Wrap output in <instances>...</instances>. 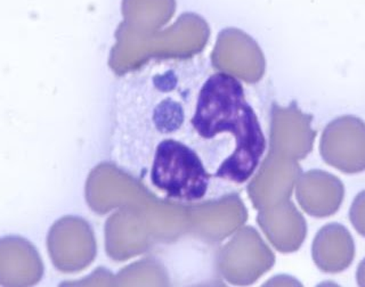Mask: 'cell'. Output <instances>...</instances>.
I'll list each match as a JSON object with an SVG mask.
<instances>
[{
    "mask_svg": "<svg viewBox=\"0 0 365 287\" xmlns=\"http://www.w3.org/2000/svg\"><path fill=\"white\" fill-rule=\"evenodd\" d=\"M197 55L150 58L123 81L111 167L173 204L237 195L265 161L266 137L241 79Z\"/></svg>",
    "mask_w": 365,
    "mask_h": 287,
    "instance_id": "1",
    "label": "cell"
},
{
    "mask_svg": "<svg viewBox=\"0 0 365 287\" xmlns=\"http://www.w3.org/2000/svg\"><path fill=\"white\" fill-rule=\"evenodd\" d=\"M319 153L327 165L344 174L365 170V122L353 115L332 120L323 131Z\"/></svg>",
    "mask_w": 365,
    "mask_h": 287,
    "instance_id": "2",
    "label": "cell"
},
{
    "mask_svg": "<svg viewBox=\"0 0 365 287\" xmlns=\"http://www.w3.org/2000/svg\"><path fill=\"white\" fill-rule=\"evenodd\" d=\"M91 231L83 220L63 218L55 222L47 237L49 256L61 271H76L85 267L94 254Z\"/></svg>",
    "mask_w": 365,
    "mask_h": 287,
    "instance_id": "3",
    "label": "cell"
},
{
    "mask_svg": "<svg viewBox=\"0 0 365 287\" xmlns=\"http://www.w3.org/2000/svg\"><path fill=\"white\" fill-rule=\"evenodd\" d=\"M211 62L220 71L249 83L259 81L265 70V61L257 43L235 28L220 33Z\"/></svg>",
    "mask_w": 365,
    "mask_h": 287,
    "instance_id": "4",
    "label": "cell"
},
{
    "mask_svg": "<svg viewBox=\"0 0 365 287\" xmlns=\"http://www.w3.org/2000/svg\"><path fill=\"white\" fill-rule=\"evenodd\" d=\"M43 263L30 241L21 236L0 239V285L34 286L43 279Z\"/></svg>",
    "mask_w": 365,
    "mask_h": 287,
    "instance_id": "5",
    "label": "cell"
},
{
    "mask_svg": "<svg viewBox=\"0 0 365 287\" xmlns=\"http://www.w3.org/2000/svg\"><path fill=\"white\" fill-rule=\"evenodd\" d=\"M345 187L334 174L322 170L308 171L298 186V199L304 210L317 218L334 216L341 207Z\"/></svg>",
    "mask_w": 365,
    "mask_h": 287,
    "instance_id": "6",
    "label": "cell"
},
{
    "mask_svg": "<svg viewBox=\"0 0 365 287\" xmlns=\"http://www.w3.org/2000/svg\"><path fill=\"white\" fill-rule=\"evenodd\" d=\"M312 117L294 104L290 108L274 106L271 120V145L283 146L297 157H305L313 148L317 131L312 129Z\"/></svg>",
    "mask_w": 365,
    "mask_h": 287,
    "instance_id": "7",
    "label": "cell"
},
{
    "mask_svg": "<svg viewBox=\"0 0 365 287\" xmlns=\"http://www.w3.org/2000/svg\"><path fill=\"white\" fill-rule=\"evenodd\" d=\"M313 259L319 271L338 273L355 258V243L345 226L331 222L319 229L313 242Z\"/></svg>",
    "mask_w": 365,
    "mask_h": 287,
    "instance_id": "8",
    "label": "cell"
},
{
    "mask_svg": "<svg viewBox=\"0 0 365 287\" xmlns=\"http://www.w3.org/2000/svg\"><path fill=\"white\" fill-rule=\"evenodd\" d=\"M176 0H123V26L134 31H150L170 20Z\"/></svg>",
    "mask_w": 365,
    "mask_h": 287,
    "instance_id": "9",
    "label": "cell"
},
{
    "mask_svg": "<svg viewBox=\"0 0 365 287\" xmlns=\"http://www.w3.org/2000/svg\"><path fill=\"white\" fill-rule=\"evenodd\" d=\"M272 235L279 250L294 251L299 248L306 236V224L294 205L272 220Z\"/></svg>",
    "mask_w": 365,
    "mask_h": 287,
    "instance_id": "10",
    "label": "cell"
},
{
    "mask_svg": "<svg viewBox=\"0 0 365 287\" xmlns=\"http://www.w3.org/2000/svg\"><path fill=\"white\" fill-rule=\"evenodd\" d=\"M349 220L355 231L365 237V189L354 199L349 209Z\"/></svg>",
    "mask_w": 365,
    "mask_h": 287,
    "instance_id": "11",
    "label": "cell"
},
{
    "mask_svg": "<svg viewBox=\"0 0 365 287\" xmlns=\"http://www.w3.org/2000/svg\"><path fill=\"white\" fill-rule=\"evenodd\" d=\"M356 282L359 286L365 287V258L357 267Z\"/></svg>",
    "mask_w": 365,
    "mask_h": 287,
    "instance_id": "12",
    "label": "cell"
}]
</instances>
